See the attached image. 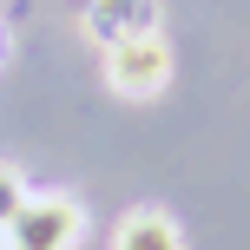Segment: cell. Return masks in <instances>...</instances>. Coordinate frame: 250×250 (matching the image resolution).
Returning <instances> with one entry per match:
<instances>
[{
  "label": "cell",
  "instance_id": "1",
  "mask_svg": "<svg viewBox=\"0 0 250 250\" xmlns=\"http://www.w3.org/2000/svg\"><path fill=\"white\" fill-rule=\"evenodd\" d=\"M86 237V211L66 191H33L13 211V224L0 230V250H79Z\"/></svg>",
  "mask_w": 250,
  "mask_h": 250
},
{
  "label": "cell",
  "instance_id": "2",
  "mask_svg": "<svg viewBox=\"0 0 250 250\" xmlns=\"http://www.w3.org/2000/svg\"><path fill=\"white\" fill-rule=\"evenodd\" d=\"M105 86H112L119 99H158V92L171 86V46H165L158 26L105 46Z\"/></svg>",
  "mask_w": 250,
  "mask_h": 250
},
{
  "label": "cell",
  "instance_id": "3",
  "mask_svg": "<svg viewBox=\"0 0 250 250\" xmlns=\"http://www.w3.org/2000/svg\"><path fill=\"white\" fill-rule=\"evenodd\" d=\"M79 26H86L99 46H119V40L158 26V0H86V7H79Z\"/></svg>",
  "mask_w": 250,
  "mask_h": 250
},
{
  "label": "cell",
  "instance_id": "4",
  "mask_svg": "<svg viewBox=\"0 0 250 250\" xmlns=\"http://www.w3.org/2000/svg\"><path fill=\"white\" fill-rule=\"evenodd\" d=\"M112 250H185V230H178V217H171V211H158V204H138V211H125V217H119Z\"/></svg>",
  "mask_w": 250,
  "mask_h": 250
},
{
  "label": "cell",
  "instance_id": "5",
  "mask_svg": "<svg viewBox=\"0 0 250 250\" xmlns=\"http://www.w3.org/2000/svg\"><path fill=\"white\" fill-rule=\"evenodd\" d=\"M26 198H33V191H26V178L13 171V165H0V230L13 224V211H20Z\"/></svg>",
  "mask_w": 250,
  "mask_h": 250
},
{
  "label": "cell",
  "instance_id": "6",
  "mask_svg": "<svg viewBox=\"0 0 250 250\" xmlns=\"http://www.w3.org/2000/svg\"><path fill=\"white\" fill-rule=\"evenodd\" d=\"M0 53H7V40H0Z\"/></svg>",
  "mask_w": 250,
  "mask_h": 250
}]
</instances>
